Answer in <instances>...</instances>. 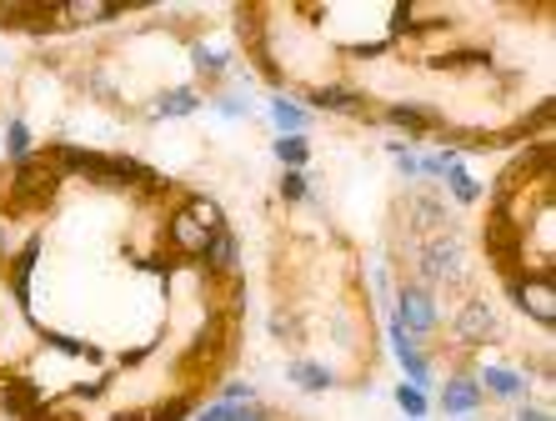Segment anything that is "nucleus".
<instances>
[{"label": "nucleus", "mask_w": 556, "mask_h": 421, "mask_svg": "<svg viewBox=\"0 0 556 421\" xmlns=\"http://www.w3.org/2000/svg\"><path fill=\"white\" fill-rule=\"evenodd\" d=\"M506 291H511V302H517L521 316H531L536 327H556V281L552 271H517V277L506 281Z\"/></svg>", "instance_id": "1"}, {"label": "nucleus", "mask_w": 556, "mask_h": 421, "mask_svg": "<svg viewBox=\"0 0 556 421\" xmlns=\"http://www.w3.org/2000/svg\"><path fill=\"white\" fill-rule=\"evenodd\" d=\"M55 191H61V176L40 156L11 171V210H46L55 201Z\"/></svg>", "instance_id": "2"}, {"label": "nucleus", "mask_w": 556, "mask_h": 421, "mask_svg": "<svg viewBox=\"0 0 556 421\" xmlns=\"http://www.w3.org/2000/svg\"><path fill=\"white\" fill-rule=\"evenodd\" d=\"M416 271H421V286H437V281H456L462 277V237L452 231H431L416 251Z\"/></svg>", "instance_id": "3"}, {"label": "nucleus", "mask_w": 556, "mask_h": 421, "mask_svg": "<svg viewBox=\"0 0 556 421\" xmlns=\"http://www.w3.org/2000/svg\"><path fill=\"white\" fill-rule=\"evenodd\" d=\"M396 321L412 331L416 342H421V336H431V331H437V321H441L437 296H431L421 281H406V286L396 291Z\"/></svg>", "instance_id": "4"}, {"label": "nucleus", "mask_w": 556, "mask_h": 421, "mask_svg": "<svg viewBox=\"0 0 556 421\" xmlns=\"http://www.w3.org/2000/svg\"><path fill=\"white\" fill-rule=\"evenodd\" d=\"M0 411H5L11 421H46L51 417V396L40 392L36 382L5 377V382H0Z\"/></svg>", "instance_id": "5"}, {"label": "nucleus", "mask_w": 556, "mask_h": 421, "mask_svg": "<svg viewBox=\"0 0 556 421\" xmlns=\"http://www.w3.org/2000/svg\"><path fill=\"white\" fill-rule=\"evenodd\" d=\"M376 120H387V126H396V131H406V136H441L446 131V116L427 101H391Z\"/></svg>", "instance_id": "6"}, {"label": "nucleus", "mask_w": 556, "mask_h": 421, "mask_svg": "<svg viewBox=\"0 0 556 421\" xmlns=\"http://www.w3.org/2000/svg\"><path fill=\"white\" fill-rule=\"evenodd\" d=\"M166 241H170V251H181V256L201 261V256H206V246H211V231H201V226H195L191 216L176 206V210H170V221H166Z\"/></svg>", "instance_id": "7"}, {"label": "nucleus", "mask_w": 556, "mask_h": 421, "mask_svg": "<svg viewBox=\"0 0 556 421\" xmlns=\"http://www.w3.org/2000/svg\"><path fill=\"white\" fill-rule=\"evenodd\" d=\"M306 111L356 116V111H366V91H351V86H311V91H306Z\"/></svg>", "instance_id": "8"}, {"label": "nucleus", "mask_w": 556, "mask_h": 421, "mask_svg": "<svg viewBox=\"0 0 556 421\" xmlns=\"http://www.w3.org/2000/svg\"><path fill=\"white\" fill-rule=\"evenodd\" d=\"M471 382L481 386V396L492 392L496 401H506V407H517L521 396H527V377H521V371H506V367H481Z\"/></svg>", "instance_id": "9"}, {"label": "nucleus", "mask_w": 556, "mask_h": 421, "mask_svg": "<svg viewBox=\"0 0 556 421\" xmlns=\"http://www.w3.org/2000/svg\"><path fill=\"white\" fill-rule=\"evenodd\" d=\"M481 386L471 382V377H446V386H441V411L446 417H477L481 411Z\"/></svg>", "instance_id": "10"}, {"label": "nucleus", "mask_w": 556, "mask_h": 421, "mask_svg": "<svg viewBox=\"0 0 556 421\" xmlns=\"http://www.w3.org/2000/svg\"><path fill=\"white\" fill-rule=\"evenodd\" d=\"M496 316H492V306H481V302H471L462 316H456V336H462L466 346H486V342H496Z\"/></svg>", "instance_id": "11"}, {"label": "nucleus", "mask_w": 556, "mask_h": 421, "mask_svg": "<svg viewBox=\"0 0 556 421\" xmlns=\"http://www.w3.org/2000/svg\"><path fill=\"white\" fill-rule=\"evenodd\" d=\"M40 246H46L40 237H26V246L5 261L11 266V291H15V302L21 306H30V271H36V261H40Z\"/></svg>", "instance_id": "12"}, {"label": "nucleus", "mask_w": 556, "mask_h": 421, "mask_svg": "<svg viewBox=\"0 0 556 421\" xmlns=\"http://www.w3.org/2000/svg\"><path fill=\"white\" fill-rule=\"evenodd\" d=\"M206 271H216V277H231L236 261H241V246H236V231L231 226H220V231H211V246H206Z\"/></svg>", "instance_id": "13"}, {"label": "nucleus", "mask_w": 556, "mask_h": 421, "mask_svg": "<svg viewBox=\"0 0 556 421\" xmlns=\"http://www.w3.org/2000/svg\"><path fill=\"white\" fill-rule=\"evenodd\" d=\"M116 5L105 0H76V5H55V21L61 26H96V21H116Z\"/></svg>", "instance_id": "14"}, {"label": "nucleus", "mask_w": 556, "mask_h": 421, "mask_svg": "<svg viewBox=\"0 0 556 421\" xmlns=\"http://www.w3.org/2000/svg\"><path fill=\"white\" fill-rule=\"evenodd\" d=\"M271 120L281 126V136H306L311 111L301 101H291V95H271Z\"/></svg>", "instance_id": "15"}, {"label": "nucleus", "mask_w": 556, "mask_h": 421, "mask_svg": "<svg viewBox=\"0 0 556 421\" xmlns=\"http://www.w3.org/2000/svg\"><path fill=\"white\" fill-rule=\"evenodd\" d=\"M195 111H201V95H195L191 86H176V91H161V95H155V116H166V120L195 116Z\"/></svg>", "instance_id": "16"}, {"label": "nucleus", "mask_w": 556, "mask_h": 421, "mask_svg": "<svg viewBox=\"0 0 556 421\" xmlns=\"http://www.w3.org/2000/svg\"><path fill=\"white\" fill-rule=\"evenodd\" d=\"M286 382H296L301 392H326L337 377L326 367H316V361H306V356H296V361H286Z\"/></svg>", "instance_id": "17"}, {"label": "nucleus", "mask_w": 556, "mask_h": 421, "mask_svg": "<svg viewBox=\"0 0 556 421\" xmlns=\"http://www.w3.org/2000/svg\"><path fill=\"white\" fill-rule=\"evenodd\" d=\"M5 156H11V166H26V161H36V141H30V126L21 116L5 120Z\"/></svg>", "instance_id": "18"}, {"label": "nucleus", "mask_w": 556, "mask_h": 421, "mask_svg": "<svg viewBox=\"0 0 556 421\" xmlns=\"http://www.w3.org/2000/svg\"><path fill=\"white\" fill-rule=\"evenodd\" d=\"M276 161H281V171H301L311 161L306 136H276Z\"/></svg>", "instance_id": "19"}, {"label": "nucleus", "mask_w": 556, "mask_h": 421, "mask_svg": "<svg viewBox=\"0 0 556 421\" xmlns=\"http://www.w3.org/2000/svg\"><path fill=\"white\" fill-rule=\"evenodd\" d=\"M186 216H191L195 226H201V231H220V226H226V216H220V206L211 196H186Z\"/></svg>", "instance_id": "20"}, {"label": "nucleus", "mask_w": 556, "mask_h": 421, "mask_svg": "<svg viewBox=\"0 0 556 421\" xmlns=\"http://www.w3.org/2000/svg\"><path fill=\"white\" fill-rule=\"evenodd\" d=\"M396 407H402V417H412V421H427V417H431V396L421 392V386L402 382V386H396Z\"/></svg>", "instance_id": "21"}, {"label": "nucleus", "mask_w": 556, "mask_h": 421, "mask_svg": "<svg viewBox=\"0 0 556 421\" xmlns=\"http://www.w3.org/2000/svg\"><path fill=\"white\" fill-rule=\"evenodd\" d=\"M441 181L452 186V196L462 201V206H471V201H481V186H477V181H471V176L462 171V156H456L452 166H446V176H441Z\"/></svg>", "instance_id": "22"}, {"label": "nucleus", "mask_w": 556, "mask_h": 421, "mask_svg": "<svg viewBox=\"0 0 556 421\" xmlns=\"http://www.w3.org/2000/svg\"><path fill=\"white\" fill-rule=\"evenodd\" d=\"M191 66H195V71H211V76H220V71H226V51H211L206 40H191Z\"/></svg>", "instance_id": "23"}, {"label": "nucleus", "mask_w": 556, "mask_h": 421, "mask_svg": "<svg viewBox=\"0 0 556 421\" xmlns=\"http://www.w3.org/2000/svg\"><path fill=\"white\" fill-rule=\"evenodd\" d=\"M402 371H406V382H412V386H421V392H427V386H431V361H427V352H412V356H402Z\"/></svg>", "instance_id": "24"}, {"label": "nucleus", "mask_w": 556, "mask_h": 421, "mask_svg": "<svg viewBox=\"0 0 556 421\" xmlns=\"http://www.w3.org/2000/svg\"><path fill=\"white\" fill-rule=\"evenodd\" d=\"M441 71H466V66H492V51H456V55H437Z\"/></svg>", "instance_id": "25"}, {"label": "nucleus", "mask_w": 556, "mask_h": 421, "mask_svg": "<svg viewBox=\"0 0 556 421\" xmlns=\"http://www.w3.org/2000/svg\"><path fill=\"white\" fill-rule=\"evenodd\" d=\"M387 336H391V352H396V361H402V356H412V352H421V342H416V336L402 327V321H396V316H391Z\"/></svg>", "instance_id": "26"}, {"label": "nucleus", "mask_w": 556, "mask_h": 421, "mask_svg": "<svg viewBox=\"0 0 556 421\" xmlns=\"http://www.w3.org/2000/svg\"><path fill=\"white\" fill-rule=\"evenodd\" d=\"M256 401V386L251 382H226L220 386V407H251Z\"/></svg>", "instance_id": "27"}, {"label": "nucleus", "mask_w": 556, "mask_h": 421, "mask_svg": "<svg viewBox=\"0 0 556 421\" xmlns=\"http://www.w3.org/2000/svg\"><path fill=\"white\" fill-rule=\"evenodd\" d=\"M155 421H186L191 417V396H176V401H166V407H151Z\"/></svg>", "instance_id": "28"}, {"label": "nucleus", "mask_w": 556, "mask_h": 421, "mask_svg": "<svg viewBox=\"0 0 556 421\" xmlns=\"http://www.w3.org/2000/svg\"><path fill=\"white\" fill-rule=\"evenodd\" d=\"M281 201H306V176L281 171Z\"/></svg>", "instance_id": "29"}, {"label": "nucleus", "mask_w": 556, "mask_h": 421, "mask_svg": "<svg viewBox=\"0 0 556 421\" xmlns=\"http://www.w3.org/2000/svg\"><path fill=\"white\" fill-rule=\"evenodd\" d=\"M46 346H55V352H65V356H91V352H86V342H76V336H61V331H46Z\"/></svg>", "instance_id": "30"}, {"label": "nucleus", "mask_w": 556, "mask_h": 421, "mask_svg": "<svg viewBox=\"0 0 556 421\" xmlns=\"http://www.w3.org/2000/svg\"><path fill=\"white\" fill-rule=\"evenodd\" d=\"M452 161H456V156H452V151H446V156H427V161H416V166H421V176H437V181H441Z\"/></svg>", "instance_id": "31"}, {"label": "nucleus", "mask_w": 556, "mask_h": 421, "mask_svg": "<svg viewBox=\"0 0 556 421\" xmlns=\"http://www.w3.org/2000/svg\"><path fill=\"white\" fill-rule=\"evenodd\" d=\"M231 421H276V417L261 401H251V407H231Z\"/></svg>", "instance_id": "32"}, {"label": "nucleus", "mask_w": 556, "mask_h": 421, "mask_svg": "<svg viewBox=\"0 0 556 421\" xmlns=\"http://www.w3.org/2000/svg\"><path fill=\"white\" fill-rule=\"evenodd\" d=\"M195 421H231V407H220V401H211V407L195 411Z\"/></svg>", "instance_id": "33"}, {"label": "nucleus", "mask_w": 556, "mask_h": 421, "mask_svg": "<svg viewBox=\"0 0 556 421\" xmlns=\"http://www.w3.org/2000/svg\"><path fill=\"white\" fill-rule=\"evenodd\" d=\"M391 156H396V171H402V176H421V166H416L412 151H391Z\"/></svg>", "instance_id": "34"}, {"label": "nucleus", "mask_w": 556, "mask_h": 421, "mask_svg": "<svg viewBox=\"0 0 556 421\" xmlns=\"http://www.w3.org/2000/svg\"><path fill=\"white\" fill-rule=\"evenodd\" d=\"M220 111H226V116H241V111H247V95H220Z\"/></svg>", "instance_id": "35"}, {"label": "nucleus", "mask_w": 556, "mask_h": 421, "mask_svg": "<svg viewBox=\"0 0 556 421\" xmlns=\"http://www.w3.org/2000/svg\"><path fill=\"white\" fill-rule=\"evenodd\" d=\"M511 421H552V411H546V407H521Z\"/></svg>", "instance_id": "36"}, {"label": "nucleus", "mask_w": 556, "mask_h": 421, "mask_svg": "<svg viewBox=\"0 0 556 421\" xmlns=\"http://www.w3.org/2000/svg\"><path fill=\"white\" fill-rule=\"evenodd\" d=\"M15 251H11V231H5V221H0V261H11Z\"/></svg>", "instance_id": "37"}, {"label": "nucleus", "mask_w": 556, "mask_h": 421, "mask_svg": "<svg viewBox=\"0 0 556 421\" xmlns=\"http://www.w3.org/2000/svg\"><path fill=\"white\" fill-rule=\"evenodd\" d=\"M111 421H155V411H121V417H111Z\"/></svg>", "instance_id": "38"}]
</instances>
